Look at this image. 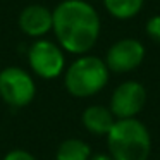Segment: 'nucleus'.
Instances as JSON below:
<instances>
[{
  "instance_id": "nucleus-1",
  "label": "nucleus",
  "mask_w": 160,
  "mask_h": 160,
  "mask_svg": "<svg viewBox=\"0 0 160 160\" xmlns=\"http://www.w3.org/2000/svg\"><path fill=\"white\" fill-rule=\"evenodd\" d=\"M57 43L74 55L88 53L100 36V16L86 0H62L52 11Z\"/></svg>"
},
{
  "instance_id": "nucleus-2",
  "label": "nucleus",
  "mask_w": 160,
  "mask_h": 160,
  "mask_svg": "<svg viewBox=\"0 0 160 160\" xmlns=\"http://www.w3.org/2000/svg\"><path fill=\"white\" fill-rule=\"evenodd\" d=\"M105 138L114 160H148L152 152L150 132L136 117L117 119Z\"/></svg>"
},
{
  "instance_id": "nucleus-3",
  "label": "nucleus",
  "mask_w": 160,
  "mask_h": 160,
  "mask_svg": "<svg viewBox=\"0 0 160 160\" xmlns=\"http://www.w3.org/2000/svg\"><path fill=\"white\" fill-rule=\"evenodd\" d=\"M108 71L103 59L97 55H79L64 71V86L76 98H88L100 93L108 83Z\"/></svg>"
},
{
  "instance_id": "nucleus-4",
  "label": "nucleus",
  "mask_w": 160,
  "mask_h": 160,
  "mask_svg": "<svg viewBox=\"0 0 160 160\" xmlns=\"http://www.w3.org/2000/svg\"><path fill=\"white\" fill-rule=\"evenodd\" d=\"M36 97V83L31 72L18 66L0 71V98L12 108L28 107Z\"/></svg>"
},
{
  "instance_id": "nucleus-5",
  "label": "nucleus",
  "mask_w": 160,
  "mask_h": 160,
  "mask_svg": "<svg viewBox=\"0 0 160 160\" xmlns=\"http://www.w3.org/2000/svg\"><path fill=\"white\" fill-rule=\"evenodd\" d=\"M28 64L35 76L42 79H55L66 71V55L59 43L38 38L29 45Z\"/></svg>"
},
{
  "instance_id": "nucleus-6",
  "label": "nucleus",
  "mask_w": 160,
  "mask_h": 160,
  "mask_svg": "<svg viewBox=\"0 0 160 160\" xmlns=\"http://www.w3.org/2000/svg\"><path fill=\"white\" fill-rule=\"evenodd\" d=\"M146 103V90L138 81H124L110 97V112L115 119H132Z\"/></svg>"
},
{
  "instance_id": "nucleus-7",
  "label": "nucleus",
  "mask_w": 160,
  "mask_h": 160,
  "mask_svg": "<svg viewBox=\"0 0 160 160\" xmlns=\"http://www.w3.org/2000/svg\"><path fill=\"white\" fill-rule=\"evenodd\" d=\"M145 45L136 38H122L115 42L105 55V64L112 72H131L145 60Z\"/></svg>"
},
{
  "instance_id": "nucleus-8",
  "label": "nucleus",
  "mask_w": 160,
  "mask_h": 160,
  "mask_svg": "<svg viewBox=\"0 0 160 160\" xmlns=\"http://www.w3.org/2000/svg\"><path fill=\"white\" fill-rule=\"evenodd\" d=\"M18 24H19V29L29 38H35V40L43 38L47 33L52 31V26H53L52 11L40 4L26 5L19 14Z\"/></svg>"
},
{
  "instance_id": "nucleus-9",
  "label": "nucleus",
  "mask_w": 160,
  "mask_h": 160,
  "mask_svg": "<svg viewBox=\"0 0 160 160\" xmlns=\"http://www.w3.org/2000/svg\"><path fill=\"white\" fill-rule=\"evenodd\" d=\"M115 121L117 119L114 117L110 108L103 105H90L81 114V122L84 129L95 136H107Z\"/></svg>"
},
{
  "instance_id": "nucleus-10",
  "label": "nucleus",
  "mask_w": 160,
  "mask_h": 160,
  "mask_svg": "<svg viewBox=\"0 0 160 160\" xmlns=\"http://www.w3.org/2000/svg\"><path fill=\"white\" fill-rule=\"evenodd\" d=\"M91 148L79 138H67L57 146L55 160H90Z\"/></svg>"
},
{
  "instance_id": "nucleus-11",
  "label": "nucleus",
  "mask_w": 160,
  "mask_h": 160,
  "mask_svg": "<svg viewBox=\"0 0 160 160\" xmlns=\"http://www.w3.org/2000/svg\"><path fill=\"white\" fill-rule=\"evenodd\" d=\"M145 0H103V7L115 19H131L139 14Z\"/></svg>"
},
{
  "instance_id": "nucleus-12",
  "label": "nucleus",
  "mask_w": 160,
  "mask_h": 160,
  "mask_svg": "<svg viewBox=\"0 0 160 160\" xmlns=\"http://www.w3.org/2000/svg\"><path fill=\"white\" fill-rule=\"evenodd\" d=\"M146 35L153 40V42L160 43V14L152 16V18L146 21Z\"/></svg>"
},
{
  "instance_id": "nucleus-13",
  "label": "nucleus",
  "mask_w": 160,
  "mask_h": 160,
  "mask_svg": "<svg viewBox=\"0 0 160 160\" xmlns=\"http://www.w3.org/2000/svg\"><path fill=\"white\" fill-rule=\"evenodd\" d=\"M2 160H36V157L33 153H29L28 150L16 148V150H11V152L5 153V157Z\"/></svg>"
},
{
  "instance_id": "nucleus-14",
  "label": "nucleus",
  "mask_w": 160,
  "mask_h": 160,
  "mask_svg": "<svg viewBox=\"0 0 160 160\" xmlns=\"http://www.w3.org/2000/svg\"><path fill=\"white\" fill-rule=\"evenodd\" d=\"M90 160H114L108 153H97V155H91Z\"/></svg>"
}]
</instances>
